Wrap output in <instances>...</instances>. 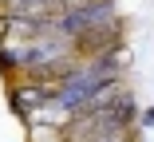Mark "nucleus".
<instances>
[{"mask_svg":"<svg viewBox=\"0 0 154 142\" xmlns=\"http://www.w3.org/2000/svg\"><path fill=\"white\" fill-rule=\"evenodd\" d=\"M142 126H146V130L154 126V107H150V110H142Z\"/></svg>","mask_w":154,"mask_h":142,"instance_id":"obj_2","label":"nucleus"},{"mask_svg":"<svg viewBox=\"0 0 154 142\" xmlns=\"http://www.w3.org/2000/svg\"><path fill=\"white\" fill-rule=\"evenodd\" d=\"M8 95H12V110L20 119H36L40 110L51 103V83H40V79H12V87H8Z\"/></svg>","mask_w":154,"mask_h":142,"instance_id":"obj_1","label":"nucleus"},{"mask_svg":"<svg viewBox=\"0 0 154 142\" xmlns=\"http://www.w3.org/2000/svg\"><path fill=\"white\" fill-rule=\"evenodd\" d=\"M59 142H67V138H59Z\"/></svg>","mask_w":154,"mask_h":142,"instance_id":"obj_3","label":"nucleus"}]
</instances>
